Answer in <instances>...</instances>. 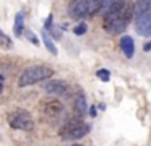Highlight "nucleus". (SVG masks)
<instances>
[{
	"label": "nucleus",
	"instance_id": "nucleus-17",
	"mask_svg": "<svg viewBox=\"0 0 151 146\" xmlns=\"http://www.w3.org/2000/svg\"><path fill=\"white\" fill-rule=\"evenodd\" d=\"M86 31H88V26H86V23H80L78 26H75V28H73V32H75L76 36H83Z\"/></svg>",
	"mask_w": 151,
	"mask_h": 146
},
{
	"label": "nucleus",
	"instance_id": "nucleus-16",
	"mask_svg": "<svg viewBox=\"0 0 151 146\" xmlns=\"http://www.w3.org/2000/svg\"><path fill=\"white\" fill-rule=\"evenodd\" d=\"M96 76H98L101 81H109L111 80V73H109V70H106V68H101V70L96 71Z\"/></svg>",
	"mask_w": 151,
	"mask_h": 146
},
{
	"label": "nucleus",
	"instance_id": "nucleus-13",
	"mask_svg": "<svg viewBox=\"0 0 151 146\" xmlns=\"http://www.w3.org/2000/svg\"><path fill=\"white\" fill-rule=\"evenodd\" d=\"M46 112L49 115H59L62 112V104L59 101H52V102H47L46 104Z\"/></svg>",
	"mask_w": 151,
	"mask_h": 146
},
{
	"label": "nucleus",
	"instance_id": "nucleus-7",
	"mask_svg": "<svg viewBox=\"0 0 151 146\" xmlns=\"http://www.w3.org/2000/svg\"><path fill=\"white\" fill-rule=\"evenodd\" d=\"M44 89H46V93H49V94H57V96H60V94L67 93L68 84H67L65 81H62V80H50V81H46Z\"/></svg>",
	"mask_w": 151,
	"mask_h": 146
},
{
	"label": "nucleus",
	"instance_id": "nucleus-20",
	"mask_svg": "<svg viewBox=\"0 0 151 146\" xmlns=\"http://www.w3.org/2000/svg\"><path fill=\"white\" fill-rule=\"evenodd\" d=\"M96 114H98V110H96L94 106H93L91 109H89V115H91V117H96Z\"/></svg>",
	"mask_w": 151,
	"mask_h": 146
},
{
	"label": "nucleus",
	"instance_id": "nucleus-1",
	"mask_svg": "<svg viewBox=\"0 0 151 146\" xmlns=\"http://www.w3.org/2000/svg\"><path fill=\"white\" fill-rule=\"evenodd\" d=\"M133 16V5L125 0L120 6L104 15V28L111 34H122Z\"/></svg>",
	"mask_w": 151,
	"mask_h": 146
},
{
	"label": "nucleus",
	"instance_id": "nucleus-15",
	"mask_svg": "<svg viewBox=\"0 0 151 146\" xmlns=\"http://www.w3.org/2000/svg\"><path fill=\"white\" fill-rule=\"evenodd\" d=\"M0 45H2L4 49H12V47H13V42H12V39L8 37V36L5 34L2 29H0Z\"/></svg>",
	"mask_w": 151,
	"mask_h": 146
},
{
	"label": "nucleus",
	"instance_id": "nucleus-9",
	"mask_svg": "<svg viewBox=\"0 0 151 146\" xmlns=\"http://www.w3.org/2000/svg\"><path fill=\"white\" fill-rule=\"evenodd\" d=\"M124 2L125 0H101V10H99V12H101L102 15H106V13H109L111 10H115L117 6H120Z\"/></svg>",
	"mask_w": 151,
	"mask_h": 146
},
{
	"label": "nucleus",
	"instance_id": "nucleus-3",
	"mask_svg": "<svg viewBox=\"0 0 151 146\" xmlns=\"http://www.w3.org/2000/svg\"><path fill=\"white\" fill-rule=\"evenodd\" d=\"M101 10V0H72L68 5V15L75 19H85L96 15Z\"/></svg>",
	"mask_w": 151,
	"mask_h": 146
},
{
	"label": "nucleus",
	"instance_id": "nucleus-22",
	"mask_svg": "<svg viewBox=\"0 0 151 146\" xmlns=\"http://www.w3.org/2000/svg\"><path fill=\"white\" fill-rule=\"evenodd\" d=\"M73 146H80V145H73Z\"/></svg>",
	"mask_w": 151,
	"mask_h": 146
},
{
	"label": "nucleus",
	"instance_id": "nucleus-10",
	"mask_svg": "<svg viewBox=\"0 0 151 146\" xmlns=\"http://www.w3.org/2000/svg\"><path fill=\"white\" fill-rule=\"evenodd\" d=\"M73 109H75V114L78 117H81V115L86 114V110H88V104H86V99H85L83 94H80V96L75 99V106H73Z\"/></svg>",
	"mask_w": 151,
	"mask_h": 146
},
{
	"label": "nucleus",
	"instance_id": "nucleus-14",
	"mask_svg": "<svg viewBox=\"0 0 151 146\" xmlns=\"http://www.w3.org/2000/svg\"><path fill=\"white\" fill-rule=\"evenodd\" d=\"M42 41H44V45L47 47V50H49L52 55H57V49H55V45H54L52 39H50L49 32H47L46 29H42Z\"/></svg>",
	"mask_w": 151,
	"mask_h": 146
},
{
	"label": "nucleus",
	"instance_id": "nucleus-21",
	"mask_svg": "<svg viewBox=\"0 0 151 146\" xmlns=\"http://www.w3.org/2000/svg\"><path fill=\"white\" fill-rule=\"evenodd\" d=\"M145 50H151V42H148V44H145Z\"/></svg>",
	"mask_w": 151,
	"mask_h": 146
},
{
	"label": "nucleus",
	"instance_id": "nucleus-19",
	"mask_svg": "<svg viewBox=\"0 0 151 146\" xmlns=\"http://www.w3.org/2000/svg\"><path fill=\"white\" fill-rule=\"evenodd\" d=\"M4 86H5V76H4V75H0V93H2Z\"/></svg>",
	"mask_w": 151,
	"mask_h": 146
},
{
	"label": "nucleus",
	"instance_id": "nucleus-5",
	"mask_svg": "<svg viewBox=\"0 0 151 146\" xmlns=\"http://www.w3.org/2000/svg\"><path fill=\"white\" fill-rule=\"evenodd\" d=\"M8 120V125L15 130H23V132H31L34 128V122L31 119L29 112L24 109H18V110H13V112L8 114L7 117Z\"/></svg>",
	"mask_w": 151,
	"mask_h": 146
},
{
	"label": "nucleus",
	"instance_id": "nucleus-12",
	"mask_svg": "<svg viewBox=\"0 0 151 146\" xmlns=\"http://www.w3.org/2000/svg\"><path fill=\"white\" fill-rule=\"evenodd\" d=\"M23 26H24V15L23 13H17V16H15V24H13L15 36L23 34Z\"/></svg>",
	"mask_w": 151,
	"mask_h": 146
},
{
	"label": "nucleus",
	"instance_id": "nucleus-8",
	"mask_svg": "<svg viewBox=\"0 0 151 146\" xmlns=\"http://www.w3.org/2000/svg\"><path fill=\"white\" fill-rule=\"evenodd\" d=\"M120 49H122V52L125 54V57L132 58L133 54H135V42H133V39H132L130 36H124V37L120 39Z\"/></svg>",
	"mask_w": 151,
	"mask_h": 146
},
{
	"label": "nucleus",
	"instance_id": "nucleus-6",
	"mask_svg": "<svg viewBox=\"0 0 151 146\" xmlns=\"http://www.w3.org/2000/svg\"><path fill=\"white\" fill-rule=\"evenodd\" d=\"M135 29L138 34L145 36V37L151 36V6L141 15L135 16Z\"/></svg>",
	"mask_w": 151,
	"mask_h": 146
},
{
	"label": "nucleus",
	"instance_id": "nucleus-18",
	"mask_svg": "<svg viewBox=\"0 0 151 146\" xmlns=\"http://www.w3.org/2000/svg\"><path fill=\"white\" fill-rule=\"evenodd\" d=\"M26 37H28V41H31L34 45H37V44H39V41H37L36 34H34L33 31H26Z\"/></svg>",
	"mask_w": 151,
	"mask_h": 146
},
{
	"label": "nucleus",
	"instance_id": "nucleus-4",
	"mask_svg": "<svg viewBox=\"0 0 151 146\" xmlns=\"http://www.w3.org/2000/svg\"><path fill=\"white\" fill-rule=\"evenodd\" d=\"M89 130H91V127L88 123L81 122L78 119H73L70 122H67L65 127H62L60 136H62V140H80L85 135H88Z\"/></svg>",
	"mask_w": 151,
	"mask_h": 146
},
{
	"label": "nucleus",
	"instance_id": "nucleus-11",
	"mask_svg": "<svg viewBox=\"0 0 151 146\" xmlns=\"http://www.w3.org/2000/svg\"><path fill=\"white\" fill-rule=\"evenodd\" d=\"M150 6H151V0H137L135 5H133V16L141 15V13L146 12Z\"/></svg>",
	"mask_w": 151,
	"mask_h": 146
},
{
	"label": "nucleus",
	"instance_id": "nucleus-2",
	"mask_svg": "<svg viewBox=\"0 0 151 146\" xmlns=\"http://www.w3.org/2000/svg\"><path fill=\"white\" fill-rule=\"evenodd\" d=\"M54 70L47 65H33V67H28L23 73L20 75V80H18V86L24 88V86H31L34 83H39V81H46L49 78H52Z\"/></svg>",
	"mask_w": 151,
	"mask_h": 146
}]
</instances>
